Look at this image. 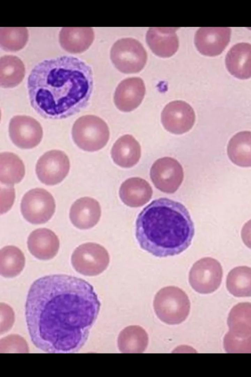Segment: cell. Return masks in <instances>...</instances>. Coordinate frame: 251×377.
<instances>
[{"mask_svg": "<svg viewBox=\"0 0 251 377\" xmlns=\"http://www.w3.org/2000/svg\"><path fill=\"white\" fill-rule=\"evenodd\" d=\"M70 161L65 152L52 150L40 157L36 165V173L42 183L53 186L61 182L70 170Z\"/></svg>", "mask_w": 251, "mask_h": 377, "instance_id": "11", "label": "cell"}, {"mask_svg": "<svg viewBox=\"0 0 251 377\" xmlns=\"http://www.w3.org/2000/svg\"><path fill=\"white\" fill-rule=\"evenodd\" d=\"M241 238L244 244L251 249V219L243 226L241 230Z\"/></svg>", "mask_w": 251, "mask_h": 377, "instance_id": "34", "label": "cell"}, {"mask_svg": "<svg viewBox=\"0 0 251 377\" xmlns=\"http://www.w3.org/2000/svg\"><path fill=\"white\" fill-rule=\"evenodd\" d=\"M101 216L99 203L95 199L84 197L76 200L69 213L72 224L80 229H88L95 226Z\"/></svg>", "mask_w": 251, "mask_h": 377, "instance_id": "16", "label": "cell"}, {"mask_svg": "<svg viewBox=\"0 0 251 377\" xmlns=\"http://www.w3.org/2000/svg\"><path fill=\"white\" fill-rule=\"evenodd\" d=\"M153 308L157 317L168 324H178L188 317L190 303L186 294L181 289L168 286L156 294Z\"/></svg>", "mask_w": 251, "mask_h": 377, "instance_id": "4", "label": "cell"}, {"mask_svg": "<svg viewBox=\"0 0 251 377\" xmlns=\"http://www.w3.org/2000/svg\"><path fill=\"white\" fill-rule=\"evenodd\" d=\"M231 34L229 27H201L195 36L198 50L207 56L220 54L228 44Z\"/></svg>", "mask_w": 251, "mask_h": 377, "instance_id": "14", "label": "cell"}, {"mask_svg": "<svg viewBox=\"0 0 251 377\" xmlns=\"http://www.w3.org/2000/svg\"><path fill=\"white\" fill-rule=\"evenodd\" d=\"M28 38L26 27L0 28V46L4 51L16 52L23 49Z\"/></svg>", "mask_w": 251, "mask_h": 377, "instance_id": "30", "label": "cell"}, {"mask_svg": "<svg viewBox=\"0 0 251 377\" xmlns=\"http://www.w3.org/2000/svg\"><path fill=\"white\" fill-rule=\"evenodd\" d=\"M150 177L157 189L165 193H173L180 186L184 174L181 165L176 160L165 157L153 163Z\"/></svg>", "mask_w": 251, "mask_h": 377, "instance_id": "10", "label": "cell"}, {"mask_svg": "<svg viewBox=\"0 0 251 377\" xmlns=\"http://www.w3.org/2000/svg\"><path fill=\"white\" fill-rule=\"evenodd\" d=\"M145 93V85L141 78H127L123 80L117 87L114 102L119 110L129 112L140 105Z\"/></svg>", "mask_w": 251, "mask_h": 377, "instance_id": "15", "label": "cell"}, {"mask_svg": "<svg viewBox=\"0 0 251 377\" xmlns=\"http://www.w3.org/2000/svg\"><path fill=\"white\" fill-rule=\"evenodd\" d=\"M111 157L118 165L129 168L136 164L141 157V147L131 135H125L118 138L113 145Z\"/></svg>", "mask_w": 251, "mask_h": 377, "instance_id": "22", "label": "cell"}, {"mask_svg": "<svg viewBox=\"0 0 251 377\" xmlns=\"http://www.w3.org/2000/svg\"><path fill=\"white\" fill-rule=\"evenodd\" d=\"M73 139L81 149L95 152L104 147L109 139V130L106 122L94 115H86L75 122L72 130Z\"/></svg>", "mask_w": 251, "mask_h": 377, "instance_id": "5", "label": "cell"}, {"mask_svg": "<svg viewBox=\"0 0 251 377\" xmlns=\"http://www.w3.org/2000/svg\"><path fill=\"white\" fill-rule=\"evenodd\" d=\"M59 43L66 51L80 53L87 50L94 39L92 27H62L59 35Z\"/></svg>", "mask_w": 251, "mask_h": 377, "instance_id": "21", "label": "cell"}, {"mask_svg": "<svg viewBox=\"0 0 251 377\" xmlns=\"http://www.w3.org/2000/svg\"><path fill=\"white\" fill-rule=\"evenodd\" d=\"M25 257L17 247L8 245L0 251V273L4 277L11 278L19 274L25 265Z\"/></svg>", "mask_w": 251, "mask_h": 377, "instance_id": "28", "label": "cell"}, {"mask_svg": "<svg viewBox=\"0 0 251 377\" xmlns=\"http://www.w3.org/2000/svg\"><path fill=\"white\" fill-rule=\"evenodd\" d=\"M112 63L120 71L134 73L140 71L147 59L146 51L138 40L125 38L117 40L110 51Z\"/></svg>", "mask_w": 251, "mask_h": 377, "instance_id": "6", "label": "cell"}, {"mask_svg": "<svg viewBox=\"0 0 251 377\" xmlns=\"http://www.w3.org/2000/svg\"><path fill=\"white\" fill-rule=\"evenodd\" d=\"M55 203L52 195L41 188L32 189L25 194L21 204L24 217L29 222L39 224L47 222L54 213Z\"/></svg>", "mask_w": 251, "mask_h": 377, "instance_id": "8", "label": "cell"}, {"mask_svg": "<svg viewBox=\"0 0 251 377\" xmlns=\"http://www.w3.org/2000/svg\"><path fill=\"white\" fill-rule=\"evenodd\" d=\"M177 27H151L146 34V41L156 55L168 57L173 55L178 48L176 34Z\"/></svg>", "mask_w": 251, "mask_h": 377, "instance_id": "18", "label": "cell"}, {"mask_svg": "<svg viewBox=\"0 0 251 377\" xmlns=\"http://www.w3.org/2000/svg\"><path fill=\"white\" fill-rule=\"evenodd\" d=\"M161 122L169 132L182 134L193 127L195 121V114L192 107L186 102L177 100L168 104L161 115Z\"/></svg>", "mask_w": 251, "mask_h": 377, "instance_id": "13", "label": "cell"}, {"mask_svg": "<svg viewBox=\"0 0 251 377\" xmlns=\"http://www.w3.org/2000/svg\"><path fill=\"white\" fill-rule=\"evenodd\" d=\"M194 223L187 208L167 198L152 201L138 215L136 238L144 250L159 257L178 255L191 244Z\"/></svg>", "mask_w": 251, "mask_h": 377, "instance_id": "3", "label": "cell"}, {"mask_svg": "<svg viewBox=\"0 0 251 377\" xmlns=\"http://www.w3.org/2000/svg\"><path fill=\"white\" fill-rule=\"evenodd\" d=\"M93 88L91 67L72 56L38 63L27 80L31 106L42 116L52 119L68 117L87 107Z\"/></svg>", "mask_w": 251, "mask_h": 377, "instance_id": "2", "label": "cell"}, {"mask_svg": "<svg viewBox=\"0 0 251 377\" xmlns=\"http://www.w3.org/2000/svg\"><path fill=\"white\" fill-rule=\"evenodd\" d=\"M153 191L149 183L139 177H132L124 182L120 188L122 201L130 207H139L151 199Z\"/></svg>", "mask_w": 251, "mask_h": 377, "instance_id": "19", "label": "cell"}, {"mask_svg": "<svg viewBox=\"0 0 251 377\" xmlns=\"http://www.w3.org/2000/svg\"><path fill=\"white\" fill-rule=\"evenodd\" d=\"M230 160L240 167H251V132L241 131L229 140L227 147Z\"/></svg>", "mask_w": 251, "mask_h": 377, "instance_id": "23", "label": "cell"}, {"mask_svg": "<svg viewBox=\"0 0 251 377\" xmlns=\"http://www.w3.org/2000/svg\"><path fill=\"white\" fill-rule=\"evenodd\" d=\"M229 292L235 296H251V268L239 266L228 273L226 281Z\"/></svg>", "mask_w": 251, "mask_h": 377, "instance_id": "29", "label": "cell"}, {"mask_svg": "<svg viewBox=\"0 0 251 377\" xmlns=\"http://www.w3.org/2000/svg\"><path fill=\"white\" fill-rule=\"evenodd\" d=\"M148 341V335L144 329L138 325H131L121 331L118 346L123 353H142L146 349Z\"/></svg>", "mask_w": 251, "mask_h": 377, "instance_id": "24", "label": "cell"}, {"mask_svg": "<svg viewBox=\"0 0 251 377\" xmlns=\"http://www.w3.org/2000/svg\"><path fill=\"white\" fill-rule=\"evenodd\" d=\"M0 334L6 332L14 323L15 317L13 309L5 303H0Z\"/></svg>", "mask_w": 251, "mask_h": 377, "instance_id": "33", "label": "cell"}, {"mask_svg": "<svg viewBox=\"0 0 251 377\" xmlns=\"http://www.w3.org/2000/svg\"><path fill=\"white\" fill-rule=\"evenodd\" d=\"M9 135L12 142L21 149L37 146L43 137V129L35 119L26 115H16L10 120Z\"/></svg>", "mask_w": 251, "mask_h": 377, "instance_id": "12", "label": "cell"}, {"mask_svg": "<svg viewBox=\"0 0 251 377\" xmlns=\"http://www.w3.org/2000/svg\"><path fill=\"white\" fill-rule=\"evenodd\" d=\"M25 175V167L21 159L16 154L4 152L0 154V181L12 186L20 182Z\"/></svg>", "mask_w": 251, "mask_h": 377, "instance_id": "25", "label": "cell"}, {"mask_svg": "<svg viewBox=\"0 0 251 377\" xmlns=\"http://www.w3.org/2000/svg\"><path fill=\"white\" fill-rule=\"evenodd\" d=\"M223 277L221 265L211 257H204L193 265L189 274L192 288L203 294L211 293L220 286Z\"/></svg>", "mask_w": 251, "mask_h": 377, "instance_id": "9", "label": "cell"}, {"mask_svg": "<svg viewBox=\"0 0 251 377\" xmlns=\"http://www.w3.org/2000/svg\"><path fill=\"white\" fill-rule=\"evenodd\" d=\"M27 246L30 253L36 258L50 260L58 252L59 240L51 230L39 228L32 231L28 236Z\"/></svg>", "mask_w": 251, "mask_h": 377, "instance_id": "17", "label": "cell"}, {"mask_svg": "<svg viewBox=\"0 0 251 377\" xmlns=\"http://www.w3.org/2000/svg\"><path fill=\"white\" fill-rule=\"evenodd\" d=\"M224 346L228 353H251V335L238 337L228 332L224 337Z\"/></svg>", "mask_w": 251, "mask_h": 377, "instance_id": "31", "label": "cell"}, {"mask_svg": "<svg viewBox=\"0 0 251 377\" xmlns=\"http://www.w3.org/2000/svg\"><path fill=\"white\" fill-rule=\"evenodd\" d=\"M100 303L86 281L65 274L41 277L30 286L25 315L33 344L49 353H74L85 344Z\"/></svg>", "mask_w": 251, "mask_h": 377, "instance_id": "1", "label": "cell"}, {"mask_svg": "<svg viewBox=\"0 0 251 377\" xmlns=\"http://www.w3.org/2000/svg\"><path fill=\"white\" fill-rule=\"evenodd\" d=\"M226 65L229 73L240 79L251 77V44L240 43L232 46L227 53Z\"/></svg>", "mask_w": 251, "mask_h": 377, "instance_id": "20", "label": "cell"}, {"mask_svg": "<svg viewBox=\"0 0 251 377\" xmlns=\"http://www.w3.org/2000/svg\"><path fill=\"white\" fill-rule=\"evenodd\" d=\"M29 349L25 340L18 335H10L0 340V352H28Z\"/></svg>", "mask_w": 251, "mask_h": 377, "instance_id": "32", "label": "cell"}, {"mask_svg": "<svg viewBox=\"0 0 251 377\" xmlns=\"http://www.w3.org/2000/svg\"><path fill=\"white\" fill-rule=\"evenodd\" d=\"M25 67L23 61L17 56L8 55L0 59V85L3 88H12L23 81Z\"/></svg>", "mask_w": 251, "mask_h": 377, "instance_id": "27", "label": "cell"}, {"mask_svg": "<svg viewBox=\"0 0 251 377\" xmlns=\"http://www.w3.org/2000/svg\"><path fill=\"white\" fill-rule=\"evenodd\" d=\"M109 255L101 245L88 242L80 245L73 252L71 262L76 271L86 276H96L107 268Z\"/></svg>", "mask_w": 251, "mask_h": 377, "instance_id": "7", "label": "cell"}, {"mask_svg": "<svg viewBox=\"0 0 251 377\" xmlns=\"http://www.w3.org/2000/svg\"><path fill=\"white\" fill-rule=\"evenodd\" d=\"M227 324L229 332L238 337H246L251 335V303H240L230 310Z\"/></svg>", "mask_w": 251, "mask_h": 377, "instance_id": "26", "label": "cell"}]
</instances>
